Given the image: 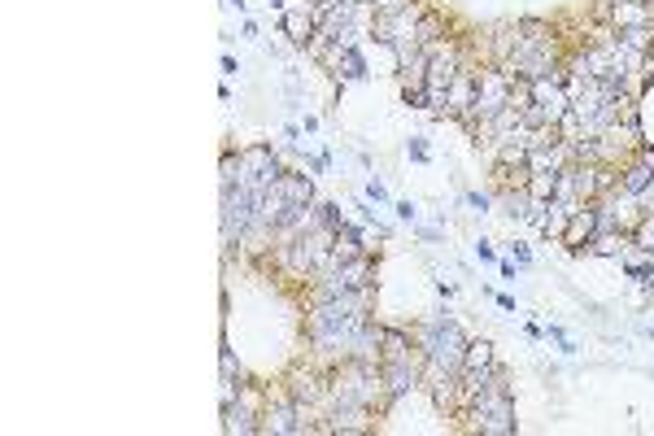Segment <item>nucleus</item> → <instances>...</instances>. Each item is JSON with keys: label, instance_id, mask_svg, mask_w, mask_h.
Wrapping results in <instances>:
<instances>
[{"label": "nucleus", "instance_id": "1", "mask_svg": "<svg viewBox=\"0 0 654 436\" xmlns=\"http://www.w3.org/2000/svg\"><path fill=\"white\" fill-rule=\"evenodd\" d=\"M467 201H471V205H475V210H480V214H484V210H489V196H480V192H467Z\"/></svg>", "mask_w": 654, "mask_h": 436}, {"label": "nucleus", "instance_id": "2", "mask_svg": "<svg viewBox=\"0 0 654 436\" xmlns=\"http://www.w3.org/2000/svg\"><path fill=\"white\" fill-rule=\"evenodd\" d=\"M397 218H405V222H414V205H410V201H402V205H397Z\"/></svg>", "mask_w": 654, "mask_h": 436}, {"label": "nucleus", "instance_id": "3", "mask_svg": "<svg viewBox=\"0 0 654 436\" xmlns=\"http://www.w3.org/2000/svg\"><path fill=\"white\" fill-rule=\"evenodd\" d=\"M410 157H414V161H423V157H428V149H423L419 140H410Z\"/></svg>", "mask_w": 654, "mask_h": 436}]
</instances>
